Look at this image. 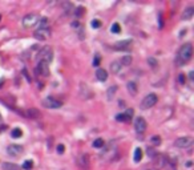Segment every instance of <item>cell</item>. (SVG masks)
<instances>
[{"mask_svg":"<svg viewBox=\"0 0 194 170\" xmlns=\"http://www.w3.org/2000/svg\"><path fill=\"white\" fill-rule=\"evenodd\" d=\"M193 56V45L191 43H186L178 49V53H177V59H176V63L178 66H182L191 59Z\"/></svg>","mask_w":194,"mask_h":170,"instance_id":"6da1fadb","label":"cell"},{"mask_svg":"<svg viewBox=\"0 0 194 170\" xmlns=\"http://www.w3.org/2000/svg\"><path fill=\"white\" fill-rule=\"evenodd\" d=\"M37 61H44V63H51V60L53 59V49L49 47V45H45L43 47L40 51H39L37 56H36Z\"/></svg>","mask_w":194,"mask_h":170,"instance_id":"7a4b0ae2","label":"cell"},{"mask_svg":"<svg viewBox=\"0 0 194 170\" xmlns=\"http://www.w3.org/2000/svg\"><path fill=\"white\" fill-rule=\"evenodd\" d=\"M157 94L156 93H150L148 96H145V98L141 101V108L142 109H149V108L154 106L157 104Z\"/></svg>","mask_w":194,"mask_h":170,"instance_id":"3957f363","label":"cell"},{"mask_svg":"<svg viewBox=\"0 0 194 170\" xmlns=\"http://www.w3.org/2000/svg\"><path fill=\"white\" fill-rule=\"evenodd\" d=\"M43 105H44L45 108H48V109H59V108L62 106V102L59 100H56V98H53L52 96H49V97L43 100Z\"/></svg>","mask_w":194,"mask_h":170,"instance_id":"277c9868","label":"cell"},{"mask_svg":"<svg viewBox=\"0 0 194 170\" xmlns=\"http://www.w3.org/2000/svg\"><path fill=\"white\" fill-rule=\"evenodd\" d=\"M49 72H51V70H49V64L44 63V61H39L37 66H36V73L43 77H48Z\"/></svg>","mask_w":194,"mask_h":170,"instance_id":"5b68a950","label":"cell"},{"mask_svg":"<svg viewBox=\"0 0 194 170\" xmlns=\"http://www.w3.org/2000/svg\"><path fill=\"white\" fill-rule=\"evenodd\" d=\"M191 144H193V138H191V137H189V135H186V137H180V138H177L176 142H174V145H176L177 148L185 149V148H189V146H191Z\"/></svg>","mask_w":194,"mask_h":170,"instance_id":"8992f818","label":"cell"},{"mask_svg":"<svg viewBox=\"0 0 194 170\" xmlns=\"http://www.w3.org/2000/svg\"><path fill=\"white\" fill-rule=\"evenodd\" d=\"M39 23V15L36 14H29V15H25L23 18V25L24 27H32Z\"/></svg>","mask_w":194,"mask_h":170,"instance_id":"52a82bcc","label":"cell"},{"mask_svg":"<svg viewBox=\"0 0 194 170\" xmlns=\"http://www.w3.org/2000/svg\"><path fill=\"white\" fill-rule=\"evenodd\" d=\"M146 128H148V124H146L145 118H144V117H137V118H136L134 129H136V132L138 133V134H141V133L145 132Z\"/></svg>","mask_w":194,"mask_h":170,"instance_id":"ba28073f","label":"cell"},{"mask_svg":"<svg viewBox=\"0 0 194 170\" xmlns=\"http://www.w3.org/2000/svg\"><path fill=\"white\" fill-rule=\"evenodd\" d=\"M23 152H24V149H23V146L21 145H9L7 148V153L9 154V156H12V157L20 156Z\"/></svg>","mask_w":194,"mask_h":170,"instance_id":"9c48e42d","label":"cell"},{"mask_svg":"<svg viewBox=\"0 0 194 170\" xmlns=\"http://www.w3.org/2000/svg\"><path fill=\"white\" fill-rule=\"evenodd\" d=\"M33 36H35V39L43 41V40H45V39H48L51 36V32H49V29H37V31H35Z\"/></svg>","mask_w":194,"mask_h":170,"instance_id":"30bf717a","label":"cell"},{"mask_svg":"<svg viewBox=\"0 0 194 170\" xmlns=\"http://www.w3.org/2000/svg\"><path fill=\"white\" fill-rule=\"evenodd\" d=\"M132 47V40H122L115 44V49H120V51H126Z\"/></svg>","mask_w":194,"mask_h":170,"instance_id":"8fae6325","label":"cell"},{"mask_svg":"<svg viewBox=\"0 0 194 170\" xmlns=\"http://www.w3.org/2000/svg\"><path fill=\"white\" fill-rule=\"evenodd\" d=\"M79 165L80 167L83 170H87L88 169V165H89V157L88 154H83V156L79 158Z\"/></svg>","mask_w":194,"mask_h":170,"instance_id":"7c38bea8","label":"cell"},{"mask_svg":"<svg viewBox=\"0 0 194 170\" xmlns=\"http://www.w3.org/2000/svg\"><path fill=\"white\" fill-rule=\"evenodd\" d=\"M81 96H83V98H92L93 97V93H92V90L89 89V88H87V85L85 84H81Z\"/></svg>","mask_w":194,"mask_h":170,"instance_id":"4fadbf2b","label":"cell"},{"mask_svg":"<svg viewBox=\"0 0 194 170\" xmlns=\"http://www.w3.org/2000/svg\"><path fill=\"white\" fill-rule=\"evenodd\" d=\"M96 77L98 81H105L108 79V72L105 69H102V68H98L96 72Z\"/></svg>","mask_w":194,"mask_h":170,"instance_id":"5bb4252c","label":"cell"},{"mask_svg":"<svg viewBox=\"0 0 194 170\" xmlns=\"http://www.w3.org/2000/svg\"><path fill=\"white\" fill-rule=\"evenodd\" d=\"M27 116L29 118H40V117H41V113H40V110H39V109L32 108V109H28Z\"/></svg>","mask_w":194,"mask_h":170,"instance_id":"9a60e30c","label":"cell"},{"mask_svg":"<svg viewBox=\"0 0 194 170\" xmlns=\"http://www.w3.org/2000/svg\"><path fill=\"white\" fill-rule=\"evenodd\" d=\"M121 69H122V65H121V63H120V60H116V61H113V63L111 64V70L113 73H120Z\"/></svg>","mask_w":194,"mask_h":170,"instance_id":"2e32d148","label":"cell"},{"mask_svg":"<svg viewBox=\"0 0 194 170\" xmlns=\"http://www.w3.org/2000/svg\"><path fill=\"white\" fill-rule=\"evenodd\" d=\"M117 85H112V87H109L108 88V90H106V97H108V100H113V97H115V94H116V92H117Z\"/></svg>","mask_w":194,"mask_h":170,"instance_id":"e0dca14e","label":"cell"},{"mask_svg":"<svg viewBox=\"0 0 194 170\" xmlns=\"http://www.w3.org/2000/svg\"><path fill=\"white\" fill-rule=\"evenodd\" d=\"M193 15H194V8L187 7L186 9L184 11V14H182V19H184V20H189V19H191Z\"/></svg>","mask_w":194,"mask_h":170,"instance_id":"ac0fdd59","label":"cell"},{"mask_svg":"<svg viewBox=\"0 0 194 170\" xmlns=\"http://www.w3.org/2000/svg\"><path fill=\"white\" fill-rule=\"evenodd\" d=\"M126 88H128L129 93L132 94V96H136L137 94V84L133 83V81H130V83H128V85H126Z\"/></svg>","mask_w":194,"mask_h":170,"instance_id":"d6986e66","label":"cell"},{"mask_svg":"<svg viewBox=\"0 0 194 170\" xmlns=\"http://www.w3.org/2000/svg\"><path fill=\"white\" fill-rule=\"evenodd\" d=\"M132 56H129V55H126V56H124V57H121L120 59V63H121V65L122 66H128V65H130L132 64Z\"/></svg>","mask_w":194,"mask_h":170,"instance_id":"ffe728a7","label":"cell"},{"mask_svg":"<svg viewBox=\"0 0 194 170\" xmlns=\"http://www.w3.org/2000/svg\"><path fill=\"white\" fill-rule=\"evenodd\" d=\"M3 170H20V167L18 165H15V163H9V162H4L1 165Z\"/></svg>","mask_w":194,"mask_h":170,"instance_id":"44dd1931","label":"cell"},{"mask_svg":"<svg viewBox=\"0 0 194 170\" xmlns=\"http://www.w3.org/2000/svg\"><path fill=\"white\" fill-rule=\"evenodd\" d=\"M39 24V29H48V19L47 18H44V19H41V20L37 23Z\"/></svg>","mask_w":194,"mask_h":170,"instance_id":"7402d4cb","label":"cell"},{"mask_svg":"<svg viewBox=\"0 0 194 170\" xmlns=\"http://www.w3.org/2000/svg\"><path fill=\"white\" fill-rule=\"evenodd\" d=\"M142 160V150L140 148H136L134 150V162H140Z\"/></svg>","mask_w":194,"mask_h":170,"instance_id":"603a6c76","label":"cell"},{"mask_svg":"<svg viewBox=\"0 0 194 170\" xmlns=\"http://www.w3.org/2000/svg\"><path fill=\"white\" fill-rule=\"evenodd\" d=\"M104 146V140L102 138H96L93 141V148H96V149H101Z\"/></svg>","mask_w":194,"mask_h":170,"instance_id":"cb8c5ba5","label":"cell"},{"mask_svg":"<svg viewBox=\"0 0 194 170\" xmlns=\"http://www.w3.org/2000/svg\"><path fill=\"white\" fill-rule=\"evenodd\" d=\"M116 121H118V122H128V121H130V118H128L124 113H121V114L116 116Z\"/></svg>","mask_w":194,"mask_h":170,"instance_id":"d4e9b609","label":"cell"},{"mask_svg":"<svg viewBox=\"0 0 194 170\" xmlns=\"http://www.w3.org/2000/svg\"><path fill=\"white\" fill-rule=\"evenodd\" d=\"M11 135H12L14 138H20L21 135H23V132H21L19 128H15L14 130H12V133H11Z\"/></svg>","mask_w":194,"mask_h":170,"instance_id":"484cf974","label":"cell"},{"mask_svg":"<svg viewBox=\"0 0 194 170\" xmlns=\"http://www.w3.org/2000/svg\"><path fill=\"white\" fill-rule=\"evenodd\" d=\"M62 9L65 11V14H71V9H73L72 3H62Z\"/></svg>","mask_w":194,"mask_h":170,"instance_id":"4316f807","label":"cell"},{"mask_svg":"<svg viewBox=\"0 0 194 170\" xmlns=\"http://www.w3.org/2000/svg\"><path fill=\"white\" fill-rule=\"evenodd\" d=\"M32 166H33V162H32L31 160L25 161V162L23 163V169H24V170H31V169H32Z\"/></svg>","mask_w":194,"mask_h":170,"instance_id":"83f0119b","label":"cell"},{"mask_svg":"<svg viewBox=\"0 0 194 170\" xmlns=\"http://www.w3.org/2000/svg\"><path fill=\"white\" fill-rule=\"evenodd\" d=\"M150 142H152V145H159L161 144V137L159 135H154V137L150 138Z\"/></svg>","mask_w":194,"mask_h":170,"instance_id":"f1b7e54d","label":"cell"},{"mask_svg":"<svg viewBox=\"0 0 194 170\" xmlns=\"http://www.w3.org/2000/svg\"><path fill=\"white\" fill-rule=\"evenodd\" d=\"M112 32H113V33H120V32H121V27H120L118 23H115V24L112 25Z\"/></svg>","mask_w":194,"mask_h":170,"instance_id":"f546056e","label":"cell"},{"mask_svg":"<svg viewBox=\"0 0 194 170\" xmlns=\"http://www.w3.org/2000/svg\"><path fill=\"white\" fill-rule=\"evenodd\" d=\"M75 15H76L77 18H81L84 15V7H79L77 9H75Z\"/></svg>","mask_w":194,"mask_h":170,"instance_id":"4dcf8cb0","label":"cell"},{"mask_svg":"<svg viewBox=\"0 0 194 170\" xmlns=\"http://www.w3.org/2000/svg\"><path fill=\"white\" fill-rule=\"evenodd\" d=\"M148 63H149V65L153 66V68L157 66V60L154 59V57H149V59H148Z\"/></svg>","mask_w":194,"mask_h":170,"instance_id":"1f68e13d","label":"cell"},{"mask_svg":"<svg viewBox=\"0 0 194 170\" xmlns=\"http://www.w3.org/2000/svg\"><path fill=\"white\" fill-rule=\"evenodd\" d=\"M92 27L94 28V29H97V28L101 27V21L97 20V19H94V20H92Z\"/></svg>","mask_w":194,"mask_h":170,"instance_id":"d6a6232c","label":"cell"},{"mask_svg":"<svg viewBox=\"0 0 194 170\" xmlns=\"http://www.w3.org/2000/svg\"><path fill=\"white\" fill-rule=\"evenodd\" d=\"M146 153H148V156H149L150 158H154V157L157 156V153L154 152V149H152V148H149V149L146 150Z\"/></svg>","mask_w":194,"mask_h":170,"instance_id":"836d02e7","label":"cell"},{"mask_svg":"<svg viewBox=\"0 0 194 170\" xmlns=\"http://www.w3.org/2000/svg\"><path fill=\"white\" fill-rule=\"evenodd\" d=\"M100 61H101V57L98 55H96V56H94V60H93V66H98Z\"/></svg>","mask_w":194,"mask_h":170,"instance_id":"e575fe53","label":"cell"},{"mask_svg":"<svg viewBox=\"0 0 194 170\" xmlns=\"http://www.w3.org/2000/svg\"><path fill=\"white\" fill-rule=\"evenodd\" d=\"M124 114L128 118H132V116L134 114V110H133V109H126V112H125Z\"/></svg>","mask_w":194,"mask_h":170,"instance_id":"d590c367","label":"cell"},{"mask_svg":"<svg viewBox=\"0 0 194 170\" xmlns=\"http://www.w3.org/2000/svg\"><path fill=\"white\" fill-rule=\"evenodd\" d=\"M178 81H180V84H182V85H184V84H185V81H186V79H185V75H184V73H181L180 76H178Z\"/></svg>","mask_w":194,"mask_h":170,"instance_id":"8d00e7d4","label":"cell"},{"mask_svg":"<svg viewBox=\"0 0 194 170\" xmlns=\"http://www.w3.org/2000/svg\"><path fill=\"white\" fill-rule=\"evenodd\" d=\"M64 150H65V148H64V145H57V153H60V154H62L64 153Z\"/></svg>","mask_w":194,"mask_h":170,"instance_id":"74e56055","label":"cell"},{"mask_svg":"<svg viewBox=\"0 0 194 170\" xmlns=\"http://www.w3.org/2000/svg\"><path fill=\"white\" fill-rule=\"evenodd\" d=\"M23 75H24V76L27 77V80L29 81V83H31V77L28 76V72H27V69H23Z\"/></svg>","mask_w":194,"mask_h":170,"instance_id":"f35d334b","label":"cell"},{"mask_svg":"<svg viewBox=\"0 0 194 170\" xmlns=\"http://www.w3.org/2000/svg\"><path fill=\"white\" fill-rule=\"evenodd\" d=\"M158 19H159V25H158V27H159V28H162L163 21H162V19H161V14H158Z\"/></svg>","mask_w":194,"mask_h":170,"instance_id":"ab89813d","label":"cell"},{"mask_svg":"<svg viewBox=\"0 0 194 170\" xmlns=\"http://www.w3.org/2000/svg\"><path fill=\"white\" fill-rule=\"evenodd\" d=\"M189 79H190V80H193V79H194V72L189 73Z\"/></svg>","mask_w":194,"mask_h":170,"instance_id":"60d3db41","label":"cell"},{"mask_svg":"<svg viewBox=\"0 0 194 170\" xmlns=\"http://www.w3.org/2000/svg\"><path fill=\"white\" fill-rule=\"evenodd\" d=\"M191 165H193V163H191V161H189V162H186V166H189V167H190Z\"/></svg>","mask_w":194,"mask_h":170,"instance_id":"b9f144b4","label":"cell"},{"mask_svg":"<svg viewBox=\"0 0 194 170\" xmlns=\"http://www.w3.org/2000/svg\"><path fill=\"white\" fill-rule=\"evenodd\" d=\"M1 120H3V118H1V114H0V121H1Z\"/></svg>","mask_w":194,"mask_h":170,"instance_id":"7bdbcfd3","label":"cell"},{"mask_svg":"<svg viewBox=\"0 0 194 170\" xmlns=\"http://www.w3.org/2000/svg\"><path fill=\"white\" fill-rule=\"evenodd\" d=\"M148 170H152V169H148Z\"/></svg>","mask_w":194,"mask_h":170,"instance_id":"ee69618b","label":"cell"},{"mask_svg":"<svg viewBox=\"0 0 194 170\" xmlns=\"http://www.w3.org/2000/svg\"><path fill=\"white\" fill-rule=\"evenodd\" d=\"M0 19H1V16H0Z\"/></svg>","mask_w":194,"mask_h":170,"instance_id":"f6af8a7d","label":"cell"}]
</instances>
